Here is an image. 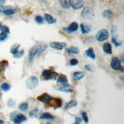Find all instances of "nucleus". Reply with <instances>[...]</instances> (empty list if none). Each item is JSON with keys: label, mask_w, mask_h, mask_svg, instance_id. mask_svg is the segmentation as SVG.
Masks as SVG:
<instances>
[{"label": "nucleus", "mask_w": 124, "mask_h": 124, "mask_svg": "<svg viewBox=\"0 0 124 124\" xmlns=\"http://www.w3.org/2000/svg\"><path fill=\"white\" fill-rule=\"evenodd\" d=\"M35 21L36 22L37 24L41 25V24H43V22H44V18H43L41 16H37L35 18Z\"/></svg>", "instance_id": "31"}, {"label": "nucleus", "mask_w": 124, "mask_h": 124, "mask_svg": "<svg viewBox=\"0 0 124 124\" xmlns=\"http://www.w3.org/2000/svg\"><path fill=\"white\" fill-rule=\"evenodd\" d=\"M24 54V51L22 50V51H18L17 53L14 55V57H15V58H21V57Z\"/></svg>", "instance_id": "36"}, {"label": "nucleus", "mask_w": 124, "mask_h": 124, "mask_svg": "<svg viewBox=\"0 0 124 124\" xmlns=\"http://www.w3.org/2000/svg\"><path fill=\"white\" fill-rule=\"evenodd\" d=\"M51 100H52L51 97L49 94H47L46 93L41 94L39 97H38V101H39L44 103H49Z\"/></svg>", "instance_id": "8"}, {"label": "nucleus", "mask_w": 124, "mask_h": 124, "mask_svg": "<svg viewBox=\"0 0 124 124\" xmlns=\"http://www.w3.org/2000/svg\"><path fill=\"white\" fill-rule=\"evenodd\" d=\"M44 19L48 23V24H54L56 22V19L52 17L49 14H45L44 15Z\"/></svg>", "instance_id": "17"}, {"label": "nucleus", "mask_w": 124, "mask_h": 124, "mask_svg": "<svg viewBox=\"0 0 124 124\" xmlns=\"http://www.w3.org/2000/svg\"><path fill=\"white\" fill-rule=\"evenodd\" d=\"M38 111H39V109H33V110H31L30 113H29V116H31V117H33L34 116L35 114L38 113Z\"/></svg>", "instance_id": "38"}, {"label": "nucleus", "mask_w": 124, "mask_h": 124, "mask_svg": "<svg viewBox=\"0 0 124 124\" xmlns=\"http://www.w3.org/2000/svg\"><path fill=\"white\" fill-rule=\"evenodd\" d=\"M5 2H6V1H5V0H0V4H1V5L4 4Z\"/></svg>", "instance_id": "42"}, {"label": "nucleus", "mask_w": 124, "mask_h": 124, "mask_svg": "<svg viewBox=\"0 0 124 124\" xmlns=\"http://www.w3.org/2000/svg\"><path fill=\"white\" fill-rule=\"evenodd\" d=\"M84 68L86 70H87V71H93V69L91 68V66H90L89 64H87V65H85L84 66Z\"/></svg>", "instance_id": "40"}, {"label": "nucleus", "mask_w": 124, "mask_h": 124, "mask_svg": "<svg viewBox=\"0 0 124 124\" xmlns=\"http://www.w3.org/2000/svg\"><path fill=\"white\" fill-rule=\"evenodd\" d=\"M47 124H51V123H47Z\"/></svg>", "instance_id": "46"}, {"label": "nucleus", "mask_w": 124, "mask_h": 124, "mask_svg": "<svg viewBox=\"0 0 124 124\" xmlns=\"http://www.w3.org/2000/svg\"><path fill=\"white\" fill-rule=\"evenodd\" d=\"M0 65H1L2 68H5L8 65V62L6 61H1V63H0Z\"/></svg>", "instance_id": "39"}, {"label": "nucleus", "mask_w": 124, "mask_h": 124, "mask_svg": "<svg viewBox=\"0 0 124 124\" xmlns=\"http://www.w3.org/2000/svg\"><path fill=\"white\" fill-rule=\"evenodd\" d=\"M84 76V74L83 72H80V71H77V72H74L73 74V78L76 80H79L80 79H82Z\"/></svg>", "instance_id": "22"}, {"label": "nucleus", "mask_w": 124, "mask_h": 124, "mask_svg": "<svg viewBox=\"0 0 124 124\" xmlns=\"http://www.w3.org/2000/svg\"><path fill=\"white\" fill-rule=\"evenodd\" d=\"M19 47H20V45H15L14 46H12L11 50H10L11 54H13V55H15L18 51V48H19Z\"/></svg>", "instance_id": "28"}, {"label": "nucleus", "mask_w": 124, "mask_h": 124, "mask_svg": "<svg viewBox=\"0 0 124 124\" xmlns=\"http://www.w3.org/2000/svg\"><path fill=\"white\" fill-rule=\"evenodd\" d=\"M16 10L11 6H0V12L4 13L6 16H13L16 13Z\"/></svg>", "instance_id": "5"}, {"label": "nucleus", "mask_w": 124, "mask_h": 124, "mask_svg": "<svg viewBox=\"0 0 124 124\" xmlns=\"http://www.w3.org/2000/svg\"><path fill=\"white\" fill-rule=\"evenodd\" d=\"M0 97H1V93H0Z\"/></svg>", "instance_id": "47"}, {"label": "nucleus", "mask_w": 124, "mask_h": 124, "mask_svg": "<svg viewBox=\"0 0 124 124\" xmlns=\"http://www.w3.org/2000/svg\"><path fill=\"white\" fill-rule=\"evenodd\" d=\"M60 3L64 8H69L70 7V0H60Z\"/></svg>", "instance_id": "24"}, {"label": "nucleus", "mask_w": 124, "mask_h": 124, "mask_svg": "<svg viewBox=\"0 0 124 124\" xmlns=\"http://www.w3.org/2000/svg\"><path fill=\"white\" fill-rule=\"evenodd\" d=\"M47 45L45 44H39L36 46V54L40 55L43 51L47 48Z\"/></svg>", "instance_id": "14"}, {"label": "nucleus", "mask_w": 124, "mask_h": 124, "mask_svg": "<svg viewBox=\"0 0 124 124\" xmlns=\"http://www.w3.org/2000/svg\"><path fill=\"white\" fill-rule=\"evenodd\" d=\"M10 117H11V120L13 121L14 124H21L22 123L25 122L26 120L25 116H24L23 114L17 113V112H14L11 113Z\"/></svg>", "instance_id": "1"}, {"label": "nucleus", "mask_w": 124, "mask_h": 124, "mask_svg": "<svg viewBox=\"0 0 124 124\" xmlns=\"http://www.w3.org/2000/svg\"><path fill=\"white\" fill-rule=\"evenodd\" d=\"M108 38H109V32L106 29L100 30L96 35V39L100 42H102V41L107 40Z\"/></svg>", "instance_id": "3"}, {"label": "nucleus", "mask_w": 124, "mask_h": 124, "mask_svg": "<svg viewBox=\"0 0 124 124\" xmlns=\"http://www.w3.org/2000/svg\"><path fill=\"white\" fill-rule=\"evenodd\" d=\"M4 123V121L2 120H0V124H3Z\"/></svg>", "instance_id": "44"}, {"label": "nucleus", "mask_w": 124, "mask_h": 124, "mask_svg": "<svg viewBox=\"0 0 124 124\" xmlns=\"http://www.w3.org/2000/svg\"><path fill=\"white\" fill-rule=\"evenodd\" d=\"M121 62H123L124 61V60H123V54H122V55H121Z\"/></svg>", "instance_id": "43"}, {"label": "nucleus", "mask_w": 124, "mask_h": 124, "mask_svg": "<svg viewBox=\"0 0 124 124\" xmlns=\"http://www.w3.org/2000/svg\"><path fill=\"white\" fill-rule=\"evenodd\" d=\"M58 82L63 84H68V78L64 74H59L58 76Z\"/></svg>", "instance_id": "20"}, {"label": "nucleus", "mask_w": 124, "mask_h": 124, "mask_svg": "<svg viewBox=\"0 0 124 124\" xmlns=\"http://www.w3.org/2000/svg\"><path fill=\"white\" fill-rule=\"evenodd\" d=\"M78 24L77 22H72L70 25L67 27V28H63V30L66 31L67 33H71V32H74L78 29Z\"/></svg>", "instance_id": "7"}, {"label": "nucleus", "mask_w": 124, "mask_h": 124, "mask_svg": "<svg viewBox=\"0 0 124 124\" xmlns=\"http://www.w3.org/2000/svg\"><path fill=\"white\" fill-rule=\"evenodd\" d=\"M39 118L41 120H54V116L53 115H51V114L49 113H44L41 114Z\"/></svg>", "instance_id": "16"}, {"label": "nucleus", "mask_w": 124, "mask_h": 124, "mask_svg": "<svg viewBox=\"0 0 124 124\" xmlns=\"http://www.w3.org/2000/svg\"><path fill=\"white\" fill-rule=\"evenodd\" d=\"M81 116H82V118H83L84 121L86 123H88V121H89V118H88V116H87V113L83 112V113H81Z\"/></svg>", "instance_id": "34"}, {"label": "nucleus", "mask_w": 124, "mask_h": 124, "mask_svg": "<svg viewBox=\"0 0 124 124\" xmlns=\"http://www.w3.org/2000/svg\"><path fill=\"white\" fill-rule=\"evenodd\" d=\"M103 51L106 54H111L113 53V51H112V47H111V45L109 44V43H105V44H103Z\"/></svg>", "instance_id": "15"}, {"label": "nucleus", "mask_w": 124, "mask_h": 124, "mask_svg": "<svg viewBox=\"0 0 124 124\" xmlns=\"http://www.w3.org/2000/svg\"><path fill=\"white\" fill-rule=\"evenodd\" d=\"M90 13H91V9H90V7L87 6V7L84 8L83 11H82L81 16H82V17L86 18V17L89 16L90 15Z\"/></svg>", "instance_id": "23"}, {"label": "nucleus", "mask_w": 124, "mask_h": 124, "mask_svg": "<svg viewBox=\"0 0 124 124\" xmlns=\"http://www.w3.org/2000/svg\"><path fill=\"white\" fill-rule=\"evenodd\" d=\"M38 84H39V78L36 76H31L26 80V87L30 90L35 89Z\"/></svg>", "instance_id": "2"}, {"label": "nucleus", "mask_w": 124, "mask_h": 124, "mask_svg": "<svg viewBox=\"0 0 124 124\" xmlns=\"http://www.w3.org/2000/svg\"><path fill=\"white\" fill-rule=\"evenodd\" d=\"M1 31L2 32H4V33H6V34H9L10 33V30H9V28L8 26H6V25H3L2 26V28H1Z\"/></svg>", "instance_id": "33"}, {"label": "nucleus", "mask_w": 124, "mask_h": 124, "mask_svg": "<svg viewBox=\"0 0 124 124\" xmlns=\"http://www.w3.org/2000/svg\"><path fill=\"white\" fill-rule=\"evenodd\" d=\"M86 54H87L89 58H92L93 60H95V58H96V56H95V54H94V51L92 47H90V48H88L86 51Z\"/></svg>", "instance_id": "21"}, {"label": "nucleus", "mask_w": 124, "mask_h": 124, "mask_svg": "<svg viewBox=\"0 0 124 124\" xmlns=\"http://www.w3.org/2000/svg\"><path fill=\"white\" fill-rule=\"evenodd\" d=\"M67 52L69 54H79V49L76 47H70L68 48H67Z\"/></svg>", "instance_id": "19"}, {"label": "nucleus", "mask_w": 124, "mask_h": 124, "mask_svg": "<svg viewBox=\"0 0 124 124\" xmlns=\"http://www.w3.org/2000/svg\"><path fill=\"white\" fill-rule=\"evenodd\" d=\"M103 16L104 18H108V19H109V18H111L112 16H113V12L110 11V10H106L104 11L103 13Z\"/></svg>", "instance_id": "27"}, {"label": "nucleus", "mask_w": 124, "mask_h": 124, "mask_svg": "<svg viewBox=\"0 0 124 124\" xmlns=\"http://www.w3.org/2000/svg\"><path fill=\"white\" fill-rule=\"evenodd\" d=\"M74 124H76V123H74Z\"/></svg>", "instance_id": "48"}, {"label": "nucleus", "mask_w": 124, "mask_h": 124, "mask_svg": "<svg viewBox=\"0 0 124 124\" xmlns=\"http://www.w3.org/2000/svg\"><path fill=\"white\" fill-rule=\"evenodd\" d=\"M52 103H51V106H53L54 107H61V105H62V101L61 99L58 98H54V99H52L51 100Z\"/></svg>", "instance_id": "18"}, {"label": "nucleus", "mask_w": 124, "mask_h": 124, "mask_svg": "<svg viewBox=\"0 0 124 124\" xmlns=\"http://www.w3.org/2000/svg\"><path fill=\"white\" fill-rule=\"evenodd\" d=\"M35 55H36V46H33L31 47L29 52H28V61H30V63H31L33 60L35 59Z\"/></svg>", "instance_id": "13"}, {"label": "nucleus", "mask_w": 124, "mask_h": 124, "mask_svg": "<svg viewBox=\"0 0 124 124\" xmlns=\"http://www.w3.org/2000/svg\"><path fill=\"white\" fill-rule=\"evenodd\" d=\"M80 123H81V119H80V118L77 117L75 119V123L76 124H80Z\"/></svg>", "instance_id": "41"}, {"label": "nucleus", "mask_w": 124, "mask_h": 124, "mask_svg": "<svg viewBox=\"0 0 124 124\" xmlns=\"http://www.w3.org/2000/svg\"><path fill=\"white\" fill-rule=\"evenodd\" d=\"M58 76V74L56 72H54V71L51 70H49V69L43 70V72H42V77L44 78L45 80L55 79Z\"/></svg>", "instance_id": "4"}, {"label": "nucleus", "mask_w": 124, "mask_h": 124, "mask_svg": "<svg viewBox=\"0 0 124 124\" xmlns=\"http://www.w3.org/2000/svg\"><path fill=\"white\" fill-rule=\"evenodd\" d=\"M2 23L0 22V31H1V28H2Z\"/></svg>", "instance_id": "45"}, {"label": "nucleus", "mask_w": 124, "mask_h": 124, "mask_svg": "<svg viewBox=\"0 0 124 124\" xmlns=\"http://www.w3.org/2000/svg\"><path fill=\"white\" fill-rule=\"evenodd\" d=\"M28 108V104L27 103H22L19 105L18 109H20L21 111H26Z\"/></svg>", "instance_id": "29"}, {"label": "nucleus", "mask_w": 124, "mask_h": 124, "mask_svg": "<svg viewBox=\"0 0 124 124\" xmlns=\"http://www.w3.org/2000/svg\"><path fill=\"white\" fill-rule=\"evenodd\" d=\"M7 38H8V35L6 34V33H4V32L0 33V42L4 41L5 40H6Z\"/></svg>", "instance_id": "32"}, {"label": "nucleus", "mask_w": 124, "mask_h": 124, "mask_svg": "<svg viewBox=\"0 0 124 124\" xmlns=\"http://www.w3.org/2000/svg\"><path fill=\"white\" fill-rule=\"evenodd\" d=\"M55 89H57L58 90H60V91H63L65 93H71L73 91V87H71L70 85L68 84H65L61 86V87H55Z\"/></svg>", "instance_id": "12"}, {"label": "nucleus", "mask_w": 124, "mask_h": 124, "mask_svg": "<svg viewBox=\"0 0 124 124\" xmlns=\"http://www.w3.org/2000/svg\"><path fill=\"white\" fill-rule=\"evenodd\" d=\"M66 46L67 44L64 42H51L50 44V47L56 50H62Z\"/></svg>", "instance_id": "10"}, {"label": "nucleus", "mask_w": 124, "mask_h": 124, "mask_svg": "<svg viewBox=\"0 0 124 124\" xmlns=\"http://www.w3.org/2000/svg\"><path fill=\"white\" fill-rule=\"evenodd\" d=\"M80 29L83 34H87L91 30V25L87 22H83L80 24Z\"/></svg>", "instance_id": "11"}, {"label": "nucleus", "mask_w": 124, "mask_h": 124, "mask_svg": "<svg viewBox=\"0 0 124 124\" xmlns=\"http://www.w3.org/2000/svg\"><path fill=\"white\" fill-rule=\"evenodd\" d=\"M121 63L122 62L120 58H117V57H114L110 61V67L113 70H119V69H120L121 67Z\"/></svg>", "instance_id": "6"}, {"label": "nucleus", "mask_w": 124, "mask_h": 124, "mask_svg": "<svg viewBox=\"0 0 124 124\" xmlns=\"http://www.w3.org/2000/svg\"><path fill=\"white\" fill-rule=\"evenodd\" d=\"M1 87V89L3 90L4 92H7L11 89V86L9 85L8 83H3V84H2L1 87Z\"/></svg>", "instance_id": "26"}, {"label": "nucleus", "mask_w": 124, "mask_h": 124, "mask_svg": "<svg viewBox=\"0 0 124 124\" xmlns=\"http://www.w3.org/2000/svg\"><path fill=\"white\" fill-rule=\"evenodd\" d=\"M78 63H79L78 60L75 59V58H73V59H71V60L70 61V64L71 66H75V65H78Z\"/></svg>", "instance_id": "35"}, {"label": "nucleus", "mask_w": 124, "mask_h": 124, "mask_svg": "<svg viewBox=\"0 0 124 124\" xmlns=\"http://www.w3.org/2000/svg\"><path fill=\"white\" fill-rule=\"evenodd\" d=\"M83 0H70V6L74 9H80L83 7Z\"/></svg>", "instance_id": "9"}, {"label": "nucleus", "mask_w": 124, "mask_h": 124, "mask_svg": "<svg viewBox=\"0 0 124 124\" xmlns=\"http://www.w3.org/2000/svg\"><path fill=\"white\" fill-rule=\"evenodd\" d=\"M15 103H16V101H13V100H12V99L9 100V101H8V103H7L8 106V107H14V105H15Z\"/></svg>", "instance_id": "37"}, {"label": "nucleus", "mask_w": 124, "mask_h": 124, "mask_svg": "<svg viewBox=\"0 0 124 124\" xmlns=\"http://www.w3.org/2000/svg\"><path fill=\"white\" fill-rule=\"evenodd\" d=\"M111 41H112L113 44L114 45V46H116V47H120L122 45V42L120 41H118L117 36H113L112 38V39H111Z\"/></svg>", "instance_id": "25"}, {"label": "nucleus", "mask_w": 124, "mask_h": 124, "mask_svg": "<svg viewBox=\"0 0 124 124\" xmlns=\"http://www.w3.org/2000/svg\"><path fill=\"white\" fill-rule=\"evenodd\" d=\"M78 104L77 101H71L70 102H69L68 104H67V106L65 107V109H70L71 107H76V105Z\"/></svg>", "instance_id": "30"}]
</instances>
